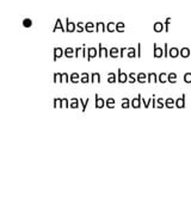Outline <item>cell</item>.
Returning a JSON list of instances; mask_svg holds the SVG:
<instances>
[{"label": "cell", "instance_id": "cell-1", "mask_svg": "<svg viewBox=\"0 0 191 213\" xmlns=\"http://www.w3.org/2000/svg\"><path fill=\"white\" fill-rule=\"evenodd\" d=\"M97 56H98L97 48H94V47H92V48H87V57H86L87 62H90V61L92 60V58L97 57Z\"/></svg>", "mask_w": 191, "mask_h": 213}, {"label": "cell", "instance_id": "cell-2", "mask_svg": "<svg viewBox=\"0 0 191 213\" xmlns=\"http://www.w3.org/2000/svg\"><path fill=\"white\" fill-rule=\"evenodd\" d=\"M94 100H95V102H94V106H95V108H103L105 106V100L103 99V98H100L98 94H94Z\"/></svg>", "mask_w": 191, "mask_h": 213}, {"label": "cell", "instance_id": "cell-3", "mask_svg": "<svg viewBox=\"0 0 191 213\" xmlns=\"http://www.w3.org/2000/svg\"><path fill=\"white\" fill-rule=\"evenodd\" d=\"M66 31L69 32V33L77 31V25H75V23L71 21L69 18H66Z\"/></svg>", "mask_w": 191, "mask_h": 213}, {"label": "cell", "instance_id": "cell-4", "mask_svg": "<svg viewBox=\"0 0 191 213\" xmlns=\"http://www.w3.org/2000/svg\"><path fill=\"white\" fill-rule=\"evenodd\" d=\"M153 47H154V53H153V56H154V57H155V58H161V57H164V49L159 48L157 43H154Z\"/></svg>", "mask_w": 191, "mask_h": 213}, {"label": "cell", "instance_id": "cell-5", "mask_svg": "<svg viewBox=\"0 0 191 213\" xmlns=\"http://www.w3.org/2000/svg\"><path fill=\"white\" fill-rule=\"evenodd\" d=\"M117 81H118L120 83L128 82V74H126V73H122V70L118 69V71H117Z\"/></svg>", "mask_w": 191, "mask_h": 213}, {"label": "cell", "instance_id": "cell-6", "mask_svg": "<svg viewBox=\"0 0 191 213\" xmlns=\"http://www.w3.org/2000/svg\"><path fill=\"white\" fill-rule=\"evenodd\" d=\"M141 104H142V95L141 94H139L136 98L131 100V107L133 108H140Z\"/></svg>", "mask_w": 191, "mask_h": 213}, {"label": "cell", "instance_id": "cell-7", "mask_svg": "<svg viewBox=\"0 0 191 213\" xmlns=\"http://www.w3.org/2000/svg\"><path fill=\"white\" fill-rule=\"evenodd\" d=\"M65 55V50L62 48H54V62H56L57 58H61Z\"/></svg>", "mask_w": 191, "mask_h": 213}, {"label": "cell", "instance_id": "cell-8", "mask_svg": "<svg viewBox=\"0 0 191 213\" xmlns=\"http://www.w3.org/2000/svg\"><path fill=\"white\" fill-rule=\"evenodd\" d=\"M176 107L177 108H184L185 107V94H183L180 98L176 100Z\"/></svg>", "mask_w": 191, "mask_h": 213}, {"label": "cell", "instance_id": "cell-9", "mask_svg": "<svg viewBox=\"0 0 191 213\" xmlns=\"http://www.w3.org/2000/svg\"><path fill=\"white\" fill-rule=\"evenodd\" d=\"M80 82L81 83H91V75L89 73H83L81 75H80Z\"/></svg>", "mask_w": 191, "mask_h": 213}, {"label": "cell", "instance_id": "cell-10", "mask_svg": "<svg viewBox=\"0 0 191 213\" xmlns=\"http://www.w3.org/2000/svg\"><path fill=\"white\" fill-rule=\"evenodd\" d=\"M153 30L157 33H159L161 31H165V25L161 23V21H157V23H154V25H153Z\"/></svg>", "mask_w": 191, "mask_h": 213}, {"label": "cell", "instance_id": "cell-11", "mask_svg": "<svg viewBox=\"0 0 191 213\" xmlns=\"http://www.w3.org/2000/svg\"><path fill=\"white\" fill-rule=\"evenodd\" d=\"M179 55H180V50L178 48H171L170 50H168V57L176 58V57H178Z\"/></svg>", "mask_w": 191, "mask_h": 213}, {"label": "cell", "instance_id": "cell-12", "mask_svg": "<svg viewBox=\"0 0 191 213\" xmlns=\"http://www.w3.org/2000/svg\"><path fill=\"white\" fill-rule=\"evenodd\" d=\"M106 31V24L103 21H98L95 23V32H105Z\"/></svg>", "mask_w": 191, "mask_h": 213}, {"label": "cell", "instance_id": "cell-13", "mask_svg": "<svg viewBox=\"0 0 191 213\" xmlns=\"http://www.w3.org/2000/svg\"><path fill=\"white\" fill-rule=\"evenodd\" d=\"M148 75V79H147V82L148 83H158V75L155 74V73H149Z\"/></svg>", "mask_w": 191, "mask_h": 213}, {"label": "cell", "instance_id": "cell-14", "mask_svg": "<svg viewBox=\"0 0 191 213\" xmlns=\"http://www.w3.org/2000/svg\"><path fill=\"white\" fill-rule=\"evenodd\" d=\"M109 56L112 58H118L120 57V49L118 48H111L109 50Z\"/></svg>", "mask_w": 191, "mask_h": 213}, {"label": "cell", "instance_id": "cell-15", "mask_svg": "<svg viewBox=\"0 0 191 213\" xmlns=\"http://www.w3.org/2000/svg\"><path fill=\"white\" fill-rule=\"evenodd\" d=\"M100 83L102 82V77H100V74L99 73H92L91 74V83Z\"/></svg>", "mask_w": 191, "mask_h": 213}, {"label": "cell", "instance_id": "cell-16", "mask_svg": "<svg viewBox=\"0 0 191 213\" xmlns=\"http://www.w3.org/2000/svg\"><path fill=\"white\" fill-rule=\"evenodd\" d=\"M136 79H137V82H139V83H145V82H147L148 75L145 74V73H139L137 76H136Z\"/></svg>", "mask_w": 191, "mask_h": 213}, {"label": "cell", "instance_id": "cell-17", "mask_svg": "<svg viewBox=\"0 0 191 213\" xmlns=\"http://www.w3.org/2000/svg\"><path fill=\"white\" fill-rule=\"evenodd\" d=\"M56 30H61L62 32L66 31L65 27H63V25H62V23H61V19H56V23H55V25H54L53 32H56Z\"/></svg>", "mask_w": 191, "mask_h": 213}, {"label": "cell", "instance_id": "cell-18", "mask_svg": "<svg viewBox=\"0 0 191 213\" xmlns=\"http://www.w3.org/2000/svg\"><path fill=\"white\" fill-rule=\"evenodd\" d=\"M69 81L72 83H74V85L80 82V75L78 74V73H72V74L69 75Z\"/></svg>", "mask_w": 191, "mask_h": 213}, {"label": "cell", "instance_id": "cell-19", "mask_svg": "<svg viewBox=\"0 0 191 213\" xmlns=\"http://www.w3.org/2000/svg\"><path fill=\"white\" fill-rule=\"evenodd\" d=\"M85 31L86 32H93L95 31V25L92 23V21H87L85 24Z\"/></svg>", "mask_w": 191, "mask_h": 213}, {"label": "cell", "instance_id": "cell-20", "mask_svg": "<svg viewBox=\"0 0 191 213\" xmlns=\"http://www.w3.org/2000/svg\"><path fill=\"white\" fill-rule=\"evenodd\" d=\"M165 107H167V108H173V107H176V100L172 99V98H167V99L165 100Z\"/></svg>", "mask_w": 191, "mask_h": 213}, {"label": "cell", "instance_id": "cell-21", "mask_svg": "<svg viewBox=\"0 0 191 213\" xmlns=\"http://www.w3.org/2000/svg\"><path fill=\"white\" fill-rule=\"evenodd\" d=\"M74 54H75V50L73 48H66L65 49V55L67 58H73L74 57Z\"/></svg>", "mask_w": 191, "mask_h": 213}, {"label": "cell", "instance_id": "cell-22", "mask_svg": "<svg viewBox=\"0 0 191 213\" xmlns=\"http://www.w3.org/2000/svg\"><path fill=\"white\" fill-rule=\"evenodd\" d=\"M191 55V50L189 48H182L180 49V57L183 58H188Z\"/></svg>", "mask_w": 191, "mask_h": 213}, {"label": "cell", "instance_id": "cell-23", "mask_svg": "<svg viewBox=\"0 0 191 213\" xmlns=\"http://www.w3.org/2000/svg\"><path fill=\"white\" fill-rule=\"evenodd\" d=\"M126 30V24L123 23V21H118V23H116V32H124Z\"/></svg>", "mask_w": 191, "mask_h": 213}, {"label": "cell", "instance_id": "cell-24", "mask_svg": "<svg viewBox=\"0 0 191 213\" xmlns=\"http://www.w3.org/2000/svg\"><path fill=\"white\" fill-rule=\"evenodd\" d=\"M105 106L108 107V108H115V105H116V100L114 99V98H108L106 100H105Z\"/></svg>", "mask_w": 191, "mask_h": 213}, {"label": "cell", "instance_id": "cell-25", "mask_svg": "<svg viewBox=\"0 0 191 213\" xmlns=\"http://www.w3.org/2000/svg\"><path fill=\"white\" fill-rule=\"evenodd\" d=\"M167 75H168V74H166V73H160V74L158 75V81H159L160 83H166V82H168V81H167Z\"/></svg>", "mask_w": 191, "mask_h": 213}, {"label": "cell", "instance_id": "cell-26", "mask_svg": "<svg viewBox=\"0 0 191 213\" xmlns=\"http://www.w3.org/2000/svg\"><path fill=\"white\" fill-rule=\"evenodd\" d=\"M80 106V101H79V99H77V98H72L71 99V102H69V107L71 108H78Z\"/></svg>", "mask_w": 191, "mask_h": 213}, {"label": "cell", "instance_id": "cell-27", "mask_svg": "<svg viewBox=\"0 0 191 213\" xmlns=\"http://www.w3.org/2000/svg\"><path fill=\"white\" fill-rule=\"evenodd\" d=\"M127 57L129 58H134V57H137V51L135 48H128V54H127Z\"/></svg>", "mask_w": 191, "mask_h": 213}, {"label": "cell", "instance_id": "cell-28", "mask_svg": "<svg viewBox=\"0 0 191 213\" xmlns=\"http://www.w3.org/2000/svg\"><path fill=\"white\" fill-rule=\"evenodd\" d=\"M63 108V100L61 98H55L54 99V108Z\"/></svg>", "mask_w": 191, "mask_h": 213}, {"label": "cell", "instance_id": "cell-29", "mask_svg": "<svg viewBox=\"0 0 191 213\" xmlns=\"http://www.w3.org/2000/svg\"><path fill=\"white\" fill-rule=\"evenodd\" d=\"M167 81L170 83H176L177 82V74H176V73H170V74L167 75Z\"/></svg>", "mask_w": 191, "mask_h": 213}, {"label": "cell", "instance_id": "cell-30", "mask_svg": "<svg viewBox=\"0 0 191 213\" xmlns=\"http://www.w3.org/2000/svg\"><path fill=\"white\" fill-rule=\"evenodd\" d=\"M53 82L56 83V82H60L62 83V73H54V75H53Z\"/></svg>", "mask_w": 191, "mask_h": 213}, {"label": "cell", "instance_id": "cell-31", "mask_svg": "<svg viewBox=\"0 0 191 213\" xmlns=\"http://www.w3.org/2000/svg\"><path fill=\"white\" fill-rule=\"evenodd\" d=\"M79 101H80V105H81V112L84 113L87 108V105H89V102H90V98H87L85 101L83 99H79Z\"/></svg>", "mask_w": 191, "mask_h": 213}, {"label": "cell", "instance_id": "cell-32", "mask_svg": "<svg viewBox=\"0 0 191 213\" xmlns=\"http://www.w3.org/2000/svg\"><path fill=\"white\" fill-rule=\"evenodd\" d=\"M136 76H137V74H135V73H130V74H128V82L131 83V85L135 83L137 81Z\"/></svg>", "mask_w": 191, "mask_h": 213}, {"label": "cell", "instance_id": "cell-33", "mask_svg": "<svg viewBox=\"0 0 191 213\" xmlns=\"http://www.w3.org/2000/svg\"><path fill=\"white\" fill-rule=\"evenodd\" d=\"M121 106H122V108H129L131 106V100H129L128 98H123Z\"/></svg>", "mask_w": 191, "mask_h": 213}, {"label": "cell", "instance_id": "cell-34", "mask_svg": "<svg viewBox=\"0 0 191 213\" xmlns=\"http://www.w3.org/2000/svg\"><path fill=\"white\" fill-rule=\"evenodd\" d=\"M117 81V76L114 73H108V82L109 83H115Z\"/></svg>", "mask_w": 191, "mask_h": 213}, {"label": "cell", "instance_id": "cell-35", "mask_svg": "<svg viewBox=\"0 0 191 213\" xmlns=\"http://www.w3.org/2000/svg\"><path fill=\"white\" fill-rule=\"evenodd\" d=\"M106 31H108V32H115V31H116V24L112 23V21L108 23V24H106Z\"/></svg>", "mask_w": 191, "mask_h": 213}, {"label": "cell", "instance_id": "cell-36", "mask_svg": "<svg viewBox=\"0 0 191 213\" xmlns=\"http://www.w3.org/2000/svg\"><path fill=\"white\" fill-rule=\"evenodd\" d=\"M23 26L25 29H29V27H31L32 26V20L30 18H24L23 19Z\"/></svg>", "mask_w": 191, "mask_h": 213}, {"label": "cell", "instance_id": "cell-37", "mask_svg": "<svg viewBox=\"0 0 191 213\" xmlns=\"http://www.w3.org/2000/svg\"><path fill=\"white\" fill-rule=\"evenodd\" d=\"M84 31H85V27H84V23H83V21H79V23L77 24V32L81 33V32H84Z\"/></svg>", "mask_w": 191, "mask_h": 213}, {"label": "cell", "instance_id": "cell-38", "mask_svg": "<svg viewBox=\"0 0 191 213\" xmlns=\"http://www.w3.org/2000/svg\"><path fill=\"white\" fill-rule=\"evenodd\" d=\"M165 107V100L163 98L157 99V108H163Z\"/></svg>", "mask_w": 191, "mask_h": 213}, {"label": "cell", "instance_id": "cell-39", "mask_svg": "<svg viewBox=\"0 0 191 213\" xmlns=\"http://www.w3.org/2000/svg\"><path fill=\"white\" fill-rule=\"evenodd\" d=\"M152 100H153L152 98H151V99H148V100H145V99L142 98V105H143V107H145V108H148V107H149V105L152 104Z\"/></svg>", "mask_w": 191, "mask_h": 213}, {"label": "cell", "instance_id": "cell-40", "mask_svg": "<svg viewBox=\"0 0 191 213\" xmlns=\"http://www.w3.org/2000/svg\"><path fill=\"white\" fill-rule=\"evenodd\" d=\"M184 82L191 83V73H185L184 74Z\"/></svg>", "mask_w": 191, "mask_h": 213}, {"label": "cell", "instance_id": "cell-41", "mask_svg": "<svg viewBox=\"0 0 191 213\" xmlns=\"http://www.w3.org/2000/svg\"><path fill=\"white\" fill-rule=\"evenodd\" d=\"M69 81V75L67 73H62V83H67Z\"/></svg>", "mask_w": 191, "mask_h": 213}, {"label": "cell", "instance_id": "cell-42", "mask_svg": "<svg viewBox=\"0 0 191 213\" xmlns=\"http://www.w3.org/2000/svg\"><path fill=\"white\" fill-rule=\"evenodd\" d=\"M170 23H171V18H166L165 20V32H168V27H170Z\"/></svg>", "mask_w": 191, "mask_h": 213}, {"label": "cell", "instance_id": "cell-43", "mask_svg": "<svg viewBox=\"0 0 191 213\" xmlns=\"http://www.w3.org/2000/svg\"><path fill=\"white\" fill-rule=\"evenodd\" d=\"M168 45H167V43L164 44V57H168Z\"/></svg>", "mask_w": 191, "mask_h": 213}, {"label": "cell", "instance_id": "cell-44", "mask_svg": "<svg viewBox=\"0 0 191 213\" xmlns=\"http://www.w3.org/2000/svg\"><path fill=\"white\" fill-rule=\"evenodd\" d=\"M98 57H103V44H98Z\"/></svg>", "mask_w": 191, "mask_h": 213}, {"label": "cell", "instance_id": "cell-45", "mask_svg": "<svg viewBox=\"0 0 191 213\" xmlns=\"http://www.w3.org/2000/svg\"><path fill=\"white\" fill-rule=\"evenodd\" d=\"M62 100H63V107L68 108V107H69V102H71V101H68L67 98H62Z\"/></svg>", "mask_w": 191, "mask_h": 213}, {"label": "cell", "instance_id": "cell-46", "mask_svg": "<svg viewBox=\"0 0 191 213\" xmlns=\"http://www.w3.org/2000/svg\"><path fill=\"white\" fill-rule=\"evenodd\" d=\"M80 53H83V48H75V57H79Z\"/></svg>", "mask_w": 191, "mask_h": 213}, {"label": "cell", "instance_id": "cell-47", "mask_svg": "<svg viewBox=\"0 0 191 213\" xmlns=\"http://www.w3.org/2000/svg\"><path fill=\"white\" fill-rule=\"evenodd\" d=\"M137 57H141V43L137 44Z\"/></svg>", "mask_w": 191, "mask_h": 213}, {"label": "cell", "instance_id": "cell-48", "mask_svg": "<svg viewBox=\"0 0 191 213\" xmlns=\"http://www.w3.org/2000/svg\"><path fill=\"white\" fill-rule=\"evenodd\" d=\"M83 57H87V49H85V45H83Z\"/></svg>", "mask_w": 191, "mask_h": 213}, {"label": "cell", "instance_id": "cell-49", "mask_svg": "<svg viewBox=\"0 0 191 213\" xmlns=\"http://www.w3.org/2000/svg\"><path fill=\"white\" fill-rule=\"evenodd\" d=\"M152 106H153L154 108H157V99L154 98V95H153V100H152Z\"/></svg>", "mask_w": 191, "mask_h": 213}]
</instances>
